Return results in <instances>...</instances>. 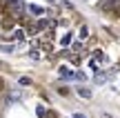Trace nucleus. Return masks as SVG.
I'll list each match as a JSON object with an SVG mask.
<instances>
[{"label": "nucleus", "mask_w": 120, "mask_h": 118, "mask_svg": "<svg viewBox=\"0 0 120 118\" xmlns=\"http://www.w3.org/2000/svg\"><path fill=\"white\" fill-rule=\"evenodd\" d=\"M73 74L76 71H71V69H67V67H60V76H62V80H73Z\"/></svg>", "instance_id": "1"}, {"label": "nucleus", "mask_w": 120, "mask_h": 118, "mask_svg": "<svg viewBox=\"0 0 120 118\" xmlns=\"http://www.w3.org/2000/svg\"><path fill=\"white\" fill-rule=\"evenodd\" d=\"M98 7L102 9V11H113V7H118V2L116 0H107L105 4H98Z\"/></svg>", "instance_id": "2"}, {"label": "nucleus", "mask_w": 120, "mask_h": 118, "mask_svg": "<svg viewBox=\"0 0 120 118\" xmlns=\"http://www.w3.org/2000/svg\"><path fill=\"white\" fill-rule=\"evenodd\" d=\"M27 9H29V13H34V16H42L45 13V9L40 7V4H29Z\"/></svg>", "instance_id": "3"}, {"label": "nucleus", "mask_w": 120, "mask_h": 118, "mask_svg": "<svg viewBox=\"0 0 120 118\" xmlns=\"http://www.w3.org/2000/svg\"><path fill=\"white\" fill-rule=\"evenodd\" d=\"M76 91H78V96H82V98H87V100H89V98H91V89H87V87H82V85H80V87L76 89Z\"/></svg>", "instance_id": "4"}, {"label": "nucleus", "mask_w": 120, "mask_h": 118, "mask_svg": "<svg viewBox=\"0 0 120 118\" xmlns=\"http://www.w3.org/2000/svg\"><path fill=\"white\" fill-rule=\"evenodd\" d=\"M105 80H107V74H102V71L98 69V71H96V83H98V85H102Z\"/></svg>", "instance_id": "5"}, {"label": "nucleus", "mask_w": 120, "mask_h": 118, "mask_svg": "<svg viewBox=\"0 0 120 118\" xmlns=\"http://www.w3.org/2000/svg\"><path fill=\"white\" fill-rule=\"evenodd\" d=\"M94 60H100V62H102V60H107V56H105L100 49H96V51H94Z\"/></svg>", "instance_id": "6"}, {"label": "nucleus", "mask_w": 120, "mask_h": 118, "mask_svg": "<svg viewBox=\"0 0 120 118\" xmlns=\"http://www.w3.org/2000/svg\"><path fill=\"white\" fill-rule=\"evenodd\" d=\"M18 100H20V94H18V91H11L9 98H7V103H18Z\"/></svg>", "instance_id": "7"}, {"label": "nucleus", "mask_w": 120, "mask_h": 118, "mask_svg": "<svg viewBox=\"0 0 120 118\" xmlns=\"http://www.w3.org/2000/svg\"><path fill=\"white\" fill-rule=\"evenodd\" d=\"M36 116H38V118H45V116H47V109H45L42 105H38V107H36Z\"/></svg>", "instance_id": "8"}, {"label": "nucleus", "mask_w": 120, "mask_h": 118, "mask_svg": "<svg viewBox=\"0 0 120 118\" xmlns=\"http://www.w3.org/2000/svg\"><path fill=\"white\" fill-rule=\"evenodd\" d=\"M69 42H71V34H64L62 38H60V45H62V47H67Z\"/></svg>", "instance_id": "9"}, {"label": "nucleus", "mask_w": 120, "mask_h": 118, "mask_svg": "<svg viewBox=\"0 0 120 118\" xmlns=\"http://www.w3.org/2000/svg\"><path fill=\"white\" fill-rule=\"evenodd\" d=\"M0 51H4V53H11V51H13V45H0Z\"/></svg>", "instance_id": "10"}, {"label": "nucleus", "mask_w": 120, "mask_h": 118, "mask_svg": "<svg viewBox=\"0 0 120 118\" xmlns=\"http://www.w3.org/2000/svg\"><path fill=\"white\" fill-rule=\"evenodd\" d=\"M13 38H16V40H25V31H22V29L13 31Z\"/></svg>", "instance_id": "11"}, {"label": "nucleus", "mask_w": 120, "mask_h": 118, "mask_svg": "<svg viewBox=\"0 0 120 118\" xmlns=\"http://www.w3.org/2000/svg\"><path fill=\"white\" fill-rule=\"evenodd\" d=\"M87 36H89V29H87V27H85V25H82V27H80V38H82V40H85V38H87Z\"/></svg>", "instance_id": "12"}, {"label": "nucleus", "mask_w": 120, "mask_h": 118, "mask_svg": "<svg viewBox=\"0 0 120 118\" xmlns=\"http://www.w3.org/2000/svg\"><path fill=\"white\" fill-rule=\"evenodd\" d=\"M18 83H20V85H31V78H29V76H22Z\"/></svg>", "instance_id": "13"}, {"label": "nucleus", "mask_w": 120, "mask_h": 118, "mask_svg": "<svg viewBox=\"0 0 120 118\" xmlns=\"http://www.w3.org/2000/svg\"><path fill=\"white\" fill-rule=\"evenodd\" d=\"M58 94L60 96H69V89L67 87H58Z\"/></svg>", "instance_id": "14"}, {"label": "nucleus", "mask_w": 120, "mask_h": 118, "mask_svg": "<svg viewBox=\"0 0 120 118\" xmlns=\"http://www.w3.org/2000/svg\"><path fill=\"white\" fill-rule=\"evenodd\" d=\"M45 118H58V111H53V109L47 111V116H45Z\"/></svg>", "instance_id": "15"}, {"label": "nucleus", "mask_w": 120, "mask_h": 118, "mask_svg": "<svg viewBox=\"0 0 120 118\" xmlns=\"http://www.w3.org/2000/svg\"><path fill=\"white\" fill-rule=\"evenodd\" d=\"M29 56H31V58H34V60H38V58H40V53H38V51H36V49H34V51H31V53H29Z\"/></svg>", "instance_id": "16"}, {"label": "nucleus", "mask_w": 120, "mask_h": 118, "mask_svg": "<svg viewBox=\"0 0 120 118\" xmlns=\"http://www.w3.org/2000/svg\"><path fill=\"white\" fill-rule=\"evenodd\" d=\"M62 7H67V9H73V4L69 2V0H62Z\"/></svg>", "instance_id": "17"}, {"label": "nucleus", "mask_w": 120, "mask_h": 118, "mask_svg": "<svg viewBox=\"0 0 120 118\" xmlns=\"http://www.w3.org/2000/svg\"><path fill=\"white\" fill-rule=\"evenodd\" d=\"M0 91H4V80L0 78Z\"/></svg>", "instance_id": "18"}, {"label": "nucleus", "mask_w": 120, "mask_h": 118, "mask_svg": "<svg viewBox=\"0 0 120 118\" xmlns=\"http://www.w3.org/2000/svg\"><path fill=\"white\" fill-rule=\"evenodd\" d=\"M73 118H87L85 114H73Z\"/></svg>", "instance_id": "19"}, {"label": "nucleus", "mask_w": 120, "mask_h": 118, "mask_svg": "<svg viewBox=\"0 0 120 118\" xmlns=\"http://www.w3.org/2000/svg\"><path fill=\"white\" fill-rule=\"evenodd\" d=\"M0 67H2V62H0Z\"/></svg>", "instance_id": "20"}]
</instances>
